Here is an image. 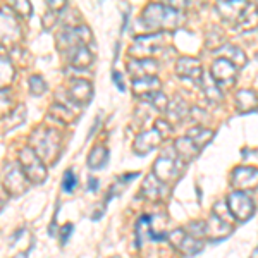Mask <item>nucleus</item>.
Here are the masks:
<instances>
[{
  "label": "nucleus",
  "instance_id": "obj_1",
  "mask_svg": "<svg viewBox=\"0 0 258 258\" xmlns=\"http://www.w3.org/2000/svg\"><path fill=\"white\" fill-rule=\"evenodd\" d=\"M229 205H231L232 214L239 220H248L253 215V203L243 193L231 195L229 197Z\"/></svg>",
  "mask_w": 258,
  "mask_h": 258
},
{
  "label": "nucleus",
  "instance_id": "obj_2",
  "mask_svg": "<svg viewBox=\"0 0 258 258\" xmlns=\"http://www.w3.org/2000/svg\"><path fill=\"white\" fill-rule=\"evenodd\" d=\"M78 181H76V176H74L71 170L64 174V181H62V189L66 191V193H73V189L76 188Z\"/></svg>",
  "mask_w": 258,
  "mask_h": 258
},
{
  "label": "nucleus",
  "instance_id": "obj_3",
  "mask_svg": "<svg viewBox=\"0 0 258 258\" xmlns=\"http://www.w3.org/2000/svg\"><path fill=\"white\" fill-rule=\"evenodd\" d=\"M73 231V226H66L64 229H62V243H66V241H68V238H69V232Z\"/></svg>",
  "mask_w": 258,
  "mask_h": 258
},
{
  "label": "nucleus",
  "instance_id": "obj_4",
  "mask_svg": "<svg viewBox=\"0 0 258 258\" xmlns=\"http://www.w3.org/2000/svg\"><path fill=\"white\" fill-rule=\"evenodd\" d=\"M112 78L115 80V85H117V88L120 91H124V85H122V81H120V76H119V73H115L114 71V74H112Z\"/></svg>",
  "mask_w": 258,
  "mask_h": 258
},
{
  "label": "nucleus",
  "instance_id": "obj_5",
  "mask_svg": "<svg viewBox=\"0 0 258 258\" xmlns=\"http://www.w3.org/2000/svg\"><path fill=\"white\" fill-rule=\"evenodd\" d=\"M98 186V182H97V179H91L90 181V191H93L95 188Z\"/></svg>",
  "mask_w": 258,
  "mask_h": 258
}]
</instances>
